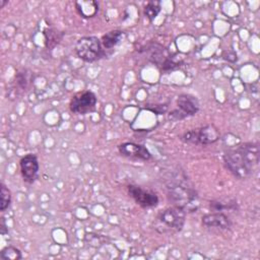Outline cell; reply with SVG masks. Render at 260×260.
Returning a JSON list of instances; mask_svg holds the SVG:
<instances>
[{
	"instance_id": "20",
	"label": "cell",
	"mask_w": 260,
	"mask_h": 260,
	"mask_svg": "<svg viewBox=\"0 0 260 260\" xmlns=\"http://www.w3.org/2000/svg\"><path fill=\"white\" fill-rule=\"evenodd\" d=\"M145 110H148L156 115H162L168 112V105L167 104H147L144 107Z\"/></svg>"
},
{
	"instance_id": "9",
	"label": "cell",
	"mask_w": 260,
	"mask_h": 260,
	"mask_svg": "<svg viewBox=\"0 0 260 260\" xmlns=\"http://www.w3.org/2000/svg\"><path fill=\"white\" fill-rule=\"evenodd\" d=\"M127 191L129 196L141 207L143 208H151L155 207L158 204V196L149 190L143 189L138 185L130 184L127 187Z\"/></svg>"
},
{
	"instance_id": "13",
	"label": "cell",
	"mask_w": 260,
	"mask_h": 260,
	"mask_svg": "<svg viewBox=\"0 0 260 260\" xmlns=\"http://www.w3.org/2000/svg\"><path fill=\"white\" fill-rule=\"evenodd\" d=\"M124 37H125V32L120 29H113L106 32L101 39V43L104 50L106 51V50L113 49L123 41Z\"/></svg>"
},
{
	"instance_id": "16",
	"label": "cell",
	"mask_w": 260,
	"mask_h": 260,
	"mask_svg": "<svg viewBox=\"0 0 260 260\" xmlns=\"http://www.w3.org/2000/svg\"><path fill=\"white\" fill-rule=\"evenodd\" d=\"M2 260H19L22 258L21 251L14 246H6L0 252Z\"/></svg>"
},
{
	"instance_id": "24",
	"label": "cell",
	"mask_w": 260,
	"mask_h": 260,
	"mask_svg": "<svg viewBox=\"0 0 260 260\" xmlns=\"http://www.w3.org/2000/svg\"><path fill=\"white\" fill-rule=\"evenodd\" d=\"M6 3H8V1H0V6H1V8H2Z\"/></svg>"
},
{
	"instance_id": "2",
	"label": "cell",
	"mask_w": 260,
	"mask_h": 260,
	"mask_svg": "<svg viewBox=\"0 0 260 260\" xmlns=\"http://www.w3.org/2000/svg\"><path fill=\"white\" fill-rule=\"evenodd\" d=\"M168 198L173 203L183 208L186 212L196 211L198 203V195L195 189L183 184L181 181H170L167 183Z\"/></svg>"
},
{
	"instance_id": "7",
	"label": "cell",
	"mask_w": 260,
	"mask_h": 260,
	"mask_svg": "<svg viewBox=\"0 0 260 260\" xmlns=\"http://www.w3.org/2000/svg\"><path fill=\"white\" fill-rule=\"evenodd\" d=\"M177 107L178 109L169 113V119L172 121H180L187 117L194 116L199 111V102L196 96L183 93L177 98Z\"/></svg>"
},
{
	"instance_id": "11",
	"label": "cell",
	"mask_w": 260,
	"mask_h": 260,
	"mask_svg": "<svg viewBox=\"0 0 260 260\" xmlns=\"http://www.w3.org/2000/svg\"><path fill=\"white\" fill-rule=\"evenodd\" d=\"M120 154L130 158H137L142 160H149L151 158V153L142 144L134 142H124L118 146Z\"/></svg>"
},
{
	"instance_id": "12",
	"label": "cell",
	"mask_w": 260,
	"mask_h": 260,
	"mask_svg": "<svg viewBox=\"0 0 260 260\" xmlns=\"http://www.w3.org/2000/svg\"><path fill=\"white\" fill-rule=\"evenodd\" d=\"M202 224L207 228H214L218 230H230L232 222L228 215L221 211H214L207 213L201 218Z\"/></svg>"
},
{
	"instance_id": "22",
	"label": "cell",
	"mask_w": 260,
	"mask_h": 260,
	"mask_svg": "<svg viewBox=\"0 0 260 260\" xmlns=\"http://www.w3.org/2000/svg\"><path fill=\"white\" fill-rule=\"evenodd\" d=\"M222 58L229 62H236L237 61V54L234 51H224L222 53Z\"/></svg>"
},
{
	"instance_id": "3",
	"label": "cell",
	"mask_w": 260,
	"mask_h": 260,
	"mask_svg": "<svg viewBox=\"0 0 260 260\" xmlns=\"http://www.w3.org/2000/svg\"><path fill=\"white\" fill-rule=\"evenodd\" d=\"M142 53L148 62L154 64L162 72H170L180 67L182 61H177L175 57L160 44L151 43L141 48Z\"/></svg>"
},
{
	"instance_id": "8",
	"label": "cell",
	"mask_w": 260,
	"mask_h": 260,
	"mask_svg": "<svg viewBox=\"0 0 260 260\" xmlns=\"http://www.w3.org/2000/svg\"><path fill=\"white\" fill-rule=\"evenodd\" d=\"M98 99L90 90L78 92L72 96L69 103V109L77 115H85L95 109Z\"/></svg>"
},
{
	"instance_id": "4",
	"label": "cell",
	"mask_w": 260,
	"mask_h": 260,
	"mask_svg": "<svg viewBox=\"0 0 260 260\" xmlns=\"http://www.w3.org/2000/svg\"><path fill=\"white\" fill-rule=\"evenodd\" d=\"M186 213L187 212L183 208L177 205H172L166 208L157 216V228H161L159 232L177 233L182 231L186 221Z\"/></svg>"
},
{
	"instance_id": "10",
	"label": "cell",
	"mask_w": 260,
	"mask_h": 260,
	"mask_svg": "<svg viewBox=\"0 0 260 260\" xmlns=\"http://www.w3.org/2000/svg\"><path fill=\"white\" fill-rule=\"evenodd\" d=\"M19 168L23 181L32 184L37 180L40 170L38 156L34 153L25 154L19 160Z\"/></svg>"
},
{
	"instance_id": "15",
	"label": "cell",
	"mask_w": 260,
	"mask_h": 260,
	"mask_svg": "<svg viewBox=\"0 0 260 260\" xmlns=\"http://www.w3.org/2000/svg\"><path fill=\"white\" fill-rule=\"evenodd\" d=\"M45 38V47L48 50H53L63 38V32L54 28V27H47L43 31Z\"/></svg>"
},
{
	"instance_id": "23",
	"label": "cell",
	"mask_w": 260,
	"mask_h": 260,
	"mask_svg": "<svg viewBox=\"0 0 260 260\" xmlns=\"http://www.w3.org/2000/svg\"><path fill=\"white\" fill-rule=\"evenodd\" d=\"M0 233H1V235H5L8 233V230H7V226L5 223V218L3 216L0 219Z\"/></svg>"
},
{
	"instance_id": "14",
	"label": "cell",
	"mask_w": 260,
	"mask_h": 260,
	"mask_svg": "<svg viewBox=\"0 0 260 260\" xmlns=\"http://www.w3.org/2000/svg\"><path fill=\"white\" fill-rule=\"evenodd\" d=\"M75 8L82 17L89 18L98 13L99 3L96 1H76Z\"/></svg>"
},
{
	"instance_id": "6",
	"label": "cell",
	"mask_w": 260,
	"mask_h": 260,
	"mask_svg": "<svg viewBox=\"0 0 260 260\" xmlns=\"http://www.w3.org/2000/svg\"><path fill=\"white\" fill-rule=\"evenodd\" d=\"M219 137L220 133L214 125H206L185 132L181 136V140L189 144L206 145L216 142L219 139Z\"/></svg>"
},
{
	"instance_id": "5",
	"label": "cell",
	"mask_w": 260,
	"mask_h": 260,
	"mask_svg": "<svg viewBox=\"0 0 260 260\" xmlns=\"http://www.w3.org/2000/svg\"><path fill=\"white\" fill-rule=\"evenodd\" d=\"M75 52L81 60L88 63L100 60L106 54L101 40L94 36L80 38L76 42Z\"/></svg>"
},
{
	"instance_id": "17",
	"label": "cell",
	"mask_w": 260,
	"mask_h": 260,
	"mask_svg": "<svg viewBox=\"0 0 260 260\" xmlns=\"http://www.w3.org/2000/svg\"><path fill=\"white\" fill-rule=\"evenodd\" d=\"M160 2L159 1H149L144 6L143 13L149 21H152L160 12Z\"/></svg>"
},
{
	"instance_id": "19",
	"label": "cell",
	"mask_w": 260,
	"mask_h": 260,
	"mask_svg": "<svg viewBox=\"0 0 260 260\" xmlns=\"http://www.w3.org/2000/svg\"><path fill=\"white\" fill-rule=\"evenodd\" d=\"M15 84L17 85V87L20 90H25L28 87V83H29V74L26 73V70H22V71H18L15 74Z\"/></svg>"
},
{
	"instance_id": "1",
	"label": "cell",
	"mask_w": 260,
	"mask_h": 260,
	"mask_svg": "<svg viewBox=\"0 0 260 260\" xmlns=\"http://www.w3.org/2000/svg\"><path fill=\"white\" fill-rule=\"evenodd\" d=\"M223 161L235 177L239 179L250 177L259 165L258 143L246 142L230 148L223 154Z\"/></svg>"
},
{
	"instance_id": "18",
	"label": "cell",
	"mask_w": 260,
	"mask_h": 260,
	"mask_svg": "<svg viewBox=\"0 0 260 260\" xmlns=\"http://www.w3.org/2000/svg\"><path fill=\"white\" fill-rule=\"evenodd\" d=\"M11 203V192L10 190L2 183L0 186V210L5 211Z\"/></svg>"
},
{
	"instance_id": "21",
	"label": "cell",
	"mask_w": 260,
	"mask_h": 260,
	"mask_svg": "<svg viewBox=\"0 0 260 260\" xmlns=\"http://www.w3.org/2000/svg\"><path fill=\"white\" fill-rule=\"evenodd\" d=\"M232 205H235V202L233 203H228L226 205H224L222 202L220 201H217V200H213V201H210L209 203V207L211 210L213 211H222L224 209H232Z\"/></svg>"
}]
</instances>
